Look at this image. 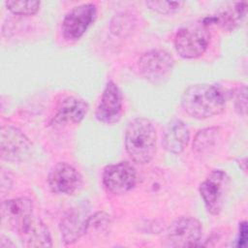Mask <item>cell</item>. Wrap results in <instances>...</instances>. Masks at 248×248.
I'll return each mask as SVG.
<instances>
[{
  "label": "cell",
  "instance_id": "cell-1",
  "mask_svg": "<svg viewBox=\"0 0 248 248\" xmlns=\"http://www.w3.org/2000/svg\"><path fill=\"white\" fill-rule=\"evenodd\" d=\"M227 91L215 84L197 83L188 86L181 97L184 111L196 119L221 114L227 103Z\"/></svg>",
  "mask_w": 248,
  "mask_h": 248
},
{
  "label": "cell",
  "instance_id": "cell-2",
  "mask_svg": "<svg viewBox=\"0 0 248 248\" xmlns=\"http://www.w3.org/2000/svg\"><path fill=\"white\" fill-rule=\"evenodd\" d=\"M124 145L130 158L139 165L150 163L157 150V134L152 122L145 117L131 120L124 135Z\"/></svg>",
  "mask_w": 248,
  "mask_h": 248
},
{
  "label": "cell",
  "instance_id": "cell-3",
  "mask_svg": "<svg viewBox=\"0 0 248 248\" xmlns=\"http://www.w3.org/2000/svg\"><path fill=\"white\" fill-rule=\"evenodd\" d=\"M210 42L208 27L202 21L179 28L174 36V48L185 59L201 57L207 49Z\"/></svg>",
  "mask_w": 248,
  "mask_h": 248
},
{
  "label": "cell",
  "instance_id": "cell-4",
  "mask_svg": "<svg viewBox=\"0 0 248 248\" xmlns=\"http://www.w3.org/2000/svg\"><path fill=\"white\" fill-rule=\"evenodd\" d=\"M173 66L172 55L164 49H150L138 60L140 75L154 85L166 83L171 76Z\"/></svg>",
  "mask_w": 248,
  "mask_h": 248
},
{
  "label": "cell",
  "instance_id": "cell-5",
  "mask_svg": "<svg viewBox=\"0 0 248 248\" xmlns=\"http://www.w3.org/2000/svg\"><path fill=\"white\" fill-rule=\"evenodd\" d=\"M230 185V176L223 170H212L200 184L199 192L206 210L218 215L224 206Z\"/></svg>",
  "mask_w": 248,
  "mask_h": 248
},
{
  "label": "cell",
  "instance_id": "cell-6",
  "mask_svg": "<svg viewBox=\"0 0 248 248\" xmlns=\"http://www.w3.org/2000/svg\"><path fill=\"white\" fill-rule=\"evenodd\" d=\"M96 16L97 6L93 3H83L73 7L62 20L63 38L68 42L78 41L92 25Z\"/></svg>",
  "mask_w": 248,
  "mask_h": 248
},
{
  "label": "cell",
  "instance_id": "cell-7",
  "mask_svg": "<svg viewBox=\"0 0 248 248\" xmlns=\"http://www.w3.org/2000/svg\"><path fill=\"white\" fill-rule=\"evenodd\" d=\"M32 149V143L27 136L18 128L6 125L0 132V155L2 160L10 163H19L26 160Z\"/></svg>",
  "mask_w": 248,
  "mask_h": 248
},
{
  "label": "cell",
  "instance_id": "cell-8",
  "mask_svg": "<svg viewBox=\"0 0 248 248\" xmlns=\"http://www.w3.org/2000/svg\"><path fill=\"white\" fill-rule=\"evenodd\" d=\"M202 236V225L193 216H180L167 230V245L176 248L198 245Z\"/></svg>",
  "mask_w": 248,
  "mask_h": 248
},
{
  "label": "cell",
  "instance_id": "cell-9",
  "mask_svg": "<svg viewBox=\"0 0 248 248\" xmlns=\"http://www.w3.org/2000/svg\"><path fill=\"white\" fill-rule=\"evenodd\" d=\"M102 182L106 190L114 195L131 191L137 183V171L132 164L121 161L108 165L103 171Z\"/></svg>",
  "mask_w": 248,
  "mask_h": 248
},
{
  "label": "cell",
  "instance_id": "cell-10",
  "mask_svg": "<svg viewBox=\"0 0 248 248\" xmlns=\"http://www.w3.org/2000/svg\"><path fill=\"white\" fill-rule=\"evenodd\" d=\"M123 113V96L118 85L109 79L95 110V118L106 125L117 123Z\"/></svg>",
  "mask_w": 248,
  "mask_h": 248
},
{
  "label": "cell",
  "instance_id": "cell-11",
  "mask_svg": "<svg viewBox=\"0 0 248 248\" xmlns=\"http://www.w3.org/2000/svg\"><path fill=\"white\" fill-rule=\"evenodd\" d=\"M89 217V207L86 202L71 207L64 213L59 223V231L66 245L77 242L87 232Z\"/></svg>",
  "mask_w": 248,
  "mask_h": 248
},
{
  "label": "cell",
  "instance_id": "cell-12",
  "mask_svg": "<svg viewBox=\"0 0 248 248\" xmlns=\"http://www.w3.org/2000/svg\"><path fill=\"white\" fill-rule=\"evenodd\" d=\"M82 184V176L79 171L66 162L57 163L47 175L49 190L56 195H74Z\"/></svg>",
  "mask_w": 248,
  "mask_h": 248
},
{
  "label": "cell",
  "instance_id": "cell-13",
  "mask_svg": "<svg viewBox=\"0 0 248 248\" xmlns=\"http://www.w3.org/2000/svg\"><path fill=\"white\" fill-rule=\"evenodd\" d=\"M89 106L87 102L78 96L64 98L56 108L54 115L49 121L53 129H62L70 125L79 124L87 114Z\"/></svg>",
  "mask_w": 248,
  "mask_h": 248
},
{
  "label": "cell",
  "instance_id": "cell-14",
  "mask_svg": "<svg viewBox=\"0 0 248 248\" xmlns=\"http://www.w3.org/2000/svg\"><path fill=\"white\" fill-rule=\"evenodd\" d=\"M2 215L10 229L17 233L35 215L33 202L27 197L4 201L2 202Z\"/></svg>",
  "mask_w": 248,
  "mask_h": 248
},
{
  "label": "cell",
  "instance_id": "cell-15",
  "mask_svg": "<svg viewBox=\"0 0 248 248\" xmlns=\"http://www.w3.org/2000/svg\"><path fill=\"white\" fill-rule=\"evenodd\" d=\"M190 140V129L180 119H171L164 127L162 145L169 153L180 154Z\"/></svg>",
  "mask_w": 248,
  "mask_h": 248
},
{
  "label": "cell",
  "instance_id": "cell-16",
  "mask_svg": "<svg viewBox=\"0 0 248 248\" xmlns=\"http://www.w3.org/2000/svg\"><path fill=\"white\" fill-rule=\"evenodd\" d=\"M17 235L26 247H51V237L45 223L36 215L19 231Z\"/></svg>",
  "mask_w": 248,
  "mask_h": 248
},
{
  "label": "cell",
  "instance_id": "cell-17",
  "mask_svg": "<svg viewBox=\"0 0 248 248\" xmlns=\"http://www.w3.org/2000/svg\"><path fill=\"white\" fill-rule=\"evenodd\" d=\"M246 2H236L234 3L233 8L214 16H206L202 20V22L207 27L210 24H219L225 30L232 31L242 22L246 15Z\"/></svg>",
  "mask_w": 248,
  "mask_h": 248
},
{
  "label": "cell",
  "instance_id": "cell-18",
  "mask_svg": "<svg viewBox=\"0 0 248 248\" xmlns=\"http://www.w3.org/2000/svg\"><path fill=\"white\" fill-rule=\"evenodd\" d=\"M221 139V130L219 127L211 126L200 130L192 143V149L196 155H208L217 145Z\"/></svg>",
  "mask_w": 248,
  "mask_h": 248
},
{
  "label": "cell",
  "instance_id": "cell-19",
  "mask_svg": "<svg viewBox=\"0 0 248 248\" xmlns=\"http://www.w3.org/2000/svg\"><path fill=\"white\" fill-rule=\"evenodd\" d=\"M5 6L14 15L33 16L40 10L41 2L34 0H9L5 1Z\"/></svg>",
  "mask_w": 248,
  "mask_h": 248
},
{
  "label": "cell",
  "instance_id": "cell-20",
  "mask_svg": "<svg viewBox=\"0 0 248 248\" xmlns=\"http://www.w3.org/2000/svg\"><path fill=\"white\" fill-rule=\"evenodd\" d=\"M183 2L181 1H146V7L158 14L161 15H170L178 11L182 6Z\"/></svg>",
  "mask_w": 248,
  "mask_h": 248
},
{
  "label": "cell",
  "instance_id": "cell-21",
  "mask_svg": "<svg viewBox=\"0 0 248 248\" xmlns=\"http://www.w3.org/2000/svg\"><path fill=\"white\" fill-rule=\"evenodd\" d=\"M110 225V217L108 214L100 211L96 212L95 214L91 215L88 219V227L87 232H104L108 230V227Z\"/></svg>",
  "mask_w": 248,
  "mask_h": 248
},
{
  "label": "cell",
  "instance_id": "cell-22",
  "mask_svg": "<svg viewBox=\"0 0 248 248\" xmlns=\"http://www.w3.org/2000/svg\"><path fill=\"white\" fill-rule=\"evenodd\" d=\"M234 108L239 115L245 116L247 111V87L246 85H240L234 94Z\"/></svg>",
  "mask_w": 248,
  "mask_h": 248
}]
</instances>
